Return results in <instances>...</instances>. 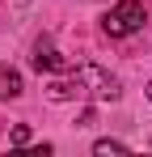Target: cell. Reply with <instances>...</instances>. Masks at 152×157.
Instances as JSON below:
<instances>
[{"label":"cell","mask_w":152,"mask_h":157,"mask_svg":"<svg viewBox=\"0 0 152 157\" xmlns=\"http://www.w3.org/2000/svg\"><path fill=\"white\" fill-rule=\"evenodd\" d=\"M148 102H152V85H148Z\"/></svg>","instance_id":"obj_7"},{"label":"cell","mask_w":152,"mask_h":157,"mask_svg":"<svg viewBox=\"0 0 152 157\" xmlns=\"http://www.w3.org/2000/svg\"><path fill=\"white\" fill-rule=\"evenodd\" d=\"M51 102H72V98H101V102H114L118 98V81L110 77L97 64H80V68H68L63 77H55L47 85Z\"/></svg>","instance_id":"obj_1"},{"label":"cell","mask_w":152,"mask_h":157,"mask_svg":"<svg viewBox=\"0 0 152 157\" xmlns=\"http://www.w3.org/2000/svg\"><path fill=\"white\" fill-rule=\"evenodd\" d=\"M34 68H38V72H68V68H72V59L59 51L51 38H42V43L34 47Z\"/></svg>","instance_id":"obj_3"},{"label":"cell","mask_w":152,"mask_h":157,"mask_svg":"<svg viewBox=\"0 0 152 157\" xmlns=\"http://www.w3.org/2000/svg\"><path fill=\"white\" fill-rule=\"evenodd\" d=\"M9 140H13V144H30V128H13Z\"/></svg>","instance_id":"obj_6"},{"label":"cell","mask_w":152,"mask_h":157,"mask_svg":"<svg viewBox=\"0 0 152 157\" xmlns=\"http://www.w3.org/2000/svg\"><path fill=\"white\" fill-rule=\"evenodd\" d=\"M0 98H21V77L9 64H0Z\"/></svg>","instance_id":"obj_4"},{"label":"cell","mask_w":152,"mask_h":157,"mask_svg":"<svg viewBox=\"0 0 152 157\" xmlns=\"http://www.w3.org/2000/svg\"><path fill=\"white\" fill-rule=\"evenodd\" d=\"M93 153H127V144H118V140H97Z\"/></svg>","instance_id":"obj_5"},{"label":"cell","mask_w":152,"mask_h":157,"mask_svg":"<svg viewBox=\"0 0 152 157\" xmlns=\"http://www.w3.org/2000/svg\"><path fill=\"white\" fill-rule=\"evenodd\" d=\"M144 21H148L144 0H123V4H114V9L101 17V30H106L110 38H131L135 30H144Z\"/></svg>","instance_id":"obj_2"}]
</instances>
